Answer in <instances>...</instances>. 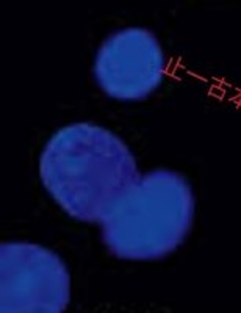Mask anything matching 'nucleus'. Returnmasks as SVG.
<instances>
[{
  "instance_id": "f257e3e1",
  "label": "nucleus",
  "mask_w": 241,
  "mask_h": 313,
  "mask_svg": "<svg viewBox=\"0 0 241 313\" xmlns=\"http://www.w3.org/2000/svg\"><path fill=\"white\" fill-rule=\"evenodd\" d=\"M42 187L61 210L102 224L139 178L127 144L95 124H70L52 135L39 159Z\"/></svg>"
},
{
  "instance_id": "f03ea898",
  "label": "nucleus",
  "mask_w": 241,
  "mask_h": 313,
  "mask_svg": "<svg viewBox=\"0 0 241 313\" xmlns=\"http://www.w3.org/2000/svg\"><path fill=\"white\" fill-rule=\"evenodd\" d=\"M196 200L188 180L173 171L141 175L102 226L107 249L124 260H157L183 244Z\"/></svg>"
},
{
  "instance_id": "7ed1b4c3",
  "label": "nucleus",
  "mask_w": 241,
  "mask_h": 313,
  "mask_svg": "<svg viewBox=\"0 0 241 313\" xmlns=\"http://www.w3.org/2000/svg\"><path fill=\"white\" fill-rule=\"evenodd\" d=\"M98 86L119 102L148 99L163 82L164 52L157 36L139 27L110 35L94 58Z\"/></svg>"
},
{
  "instance_id": "20e7f679",
  "label": "nucleus",
  "mask_w": 241,
  "mask_h": 313,
  "mask_svg": "<svg viewBox=\"0 0 241 313\" xmlns=\"http://www.w3.org/2000/svg\"><path fill=\"white\" fill-rule=\"evenodd\" d=\"M69 293L61 260L32 243L2 246L4 313H60Z\"/></svg>"
}]
</instances>
